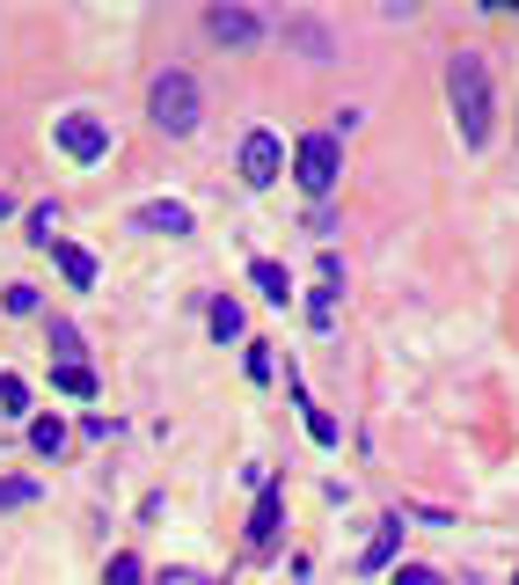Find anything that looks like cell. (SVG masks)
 <instances>
[{"label": "cell", "instance_id": "cell-1", "mask_svg": "<svg viewBox=\"0 0 519 585\" xmlns=\"http://www.w3.org/2000/svg\"><path fill=\"white\" fill-rule=\"evenodd\" d=\"M446 103H454V124H461V140L483 146L491 140V67L475 59V51H461V59H446Z\"/></svg>", "mask_w": 519, "mask_h": 585}, {"label": "cell", "instance_id": "cell-2", "mask_svg": "<svg viewBox=\"0 0 519 585\" xmlns=\"http://www.w3.org/2000/svg\"><path fill=\"white\" fill-rule=\"evenodd\" d=\"M147 118L161 124V132H198V118H205V96H198V81L183 67H169V73H154V88H147Z\"/></svg>", "mask_w": 519, "mask_h": 585}, {"label": "cell", "instance_id": "cell-3", "mask_svg": "<svg viewBox=\"0 0 519 585\" xmlns=\"http://www.w3.org/2000/svg\"><path fill=\"white\" fill-rule=\"evenodd\" d=\"M293 169H300V191L329 198V191H337V132H307L300 154H293Z\"/></svg>", "mask_w": 519, "mask_h": 585}, {"label": "cell", "instance_id": "cell-4", "mask_svg": "<svg viewBox=\"0 0 519 585\" xmlns=\"http://www.w3.org/2000/svg\"><path fill=\"white\" fill-rule=\"evenodd\" d=\"M51 140H59V154H67V162H102V154H110V124L88 118V110H74V118L51 124Z\"/></svg>", "mask_w": 519, "mask_h": 585}, {"label": "cell", "instance_id": "cell-5", "mask_svg": "<svg viewBox=\"0 0 519 585\" xmlns=\"http://www.w3.org/2000/svg\"><path fill=\"white\" fill-rule=\"evenodd\" d=\"M278 169H286V146H278V132H249V140H242V183L271 191Z\"/></svg>", "mask_w": 519, "mask_h": 585}, {"label": "cell", "instance_id": "cell-6", "mask_svg": "<svg viewBox=\"0 0 519 585\" xmlns=\"http://www.w3.org/2000/svg\"><path fill=\"white\" fill-rule=\"evenodd\" d=\"M278 527H286V490L264 483L256 490V520H249V549H278Z\"/></svg>", "mask_w": 519, "mask_h": 585}, {"label": "cell", "instance_id": "cell-7", "mask_svg": "<svg viewBox=\"0 0 519 585\" xmlns=\"http://www.w3.org/2000/svg\"><path fill=\"white\" fill-rule=\"evenodd\" d=\"M132 227H140V235H191V205L154 198V205H140V213H132Z\"/></svg>", "mask_w": 519, "mask_h": 585}, {"label": "cell", "instance_id": "cell-8", "mask_svg": "<svg viewBox=\"0 0 519 585\" xmlns=\"http://www.w3.org/2000/svg\"><path fill=\"white\" fill-rule=\"evenodd\" d=\"M205 29H213L220 45H256V37H264V23H256L249 8H213V15H205Z\"/></svg>", "mask_w": 519, "mask_h": 585}, {"label": "cell", "instance_id": "cell-9", "mask_svg": "<svg viewBox=\"0 0 519 585\" xmlns=\"http://www.w3.org/2000/svg\"><path fill=\"white\" fill-rule=\"evenodd\" d=\"M396 549H402V520H381V527H373V541L359 549V571H388V563H396Z\"/></svg>", "mask_w": 519, "mask_h": 585}, {"label": "cell", "instance_id": "cell-10", "mask_svg": "<svg viewBox=\"0 0 519 585\" xmlns=\"http://www.w3.org/2000/svg\"><path fill=\"white\" fill-rule=\"evenodd\" d=\"M51 256H59V271H67V286H81V292L96 286V256H88V249H81V242H59V249H51Z\"/></svg>", "mask_w": 519, "mask_h": 585}, {"label": "cell", "instance_id": "cell-11", "mask_svg": "<svg viewBox=\"0 0 519 585\" xmlns=\"http://www.w3.org/2000/svg\"><path fill=\"white\" fill-rule=\"evenodd\" d=\"M249 278H256V292H264V300H278V308L293 300V278H286V264H271V256H256V264H249Z\"/></svg>", "mask_w": 519, "mask_h": 585}, {"label": "cell", "instance_id": "cell-12", "mask_svg": "<svg viewBox=\"0 0 519 585\" xmlns=\"http://www.w3.org/2000/svg\"><path fill=\"white\" fill-rule=\"evenodd\" d=\"M15 417H29V381L23 373H0V425H15Z\"/></svg>", "mask_w": 519, "mask_h": 585}, {"label": "cell", "instance_id": "cell-13", "mask_svg": "<svg viewBox=\"0 0 519 585\" xmlns=\"http://www.w3.org/2000/svg\"><path fill=\"white\" fill-rule=\"evenodd\" d=\"M45 337H51V351H59V366H81V330H74V322L51 315V322H45Z\"/></svg>", "mask_w": 519, "mask_h": 585}, {"label": "cell", "instance_id": "cell-14", "mask_svg": "<svg viewBox=\"0 0 519 585\" xmlns=\"http://www.w3.org/2000/svg\"><path fill=\"white\" fill-rule=\"evenodd\" d=\"M59 446H67V425H59V417H37V425H29V454H59Z\"/></svg>", "mask_w": 519, "mask_h": 585}, {"label": "cell", "instance_id": "cell-15", "mask_svg": "<svg viewBox=\"0 0 519 585\" xmlns=\"http://www.w3.org/2000/svg\"><path fill=\"white\" fill-rule=\"evenodd\" d=\"M29 242L59 249V205H29Z\"/></svg>", "mask_w": 519, "mask_h": 585}, {"label": "cell", "instance_id": "cell-16", "mask_svg": "<svg viewBox=\"0 0 519 585\" xmlns=\"http://www.w3.org/2000/svg\"><path fill=\"white\" fill-rule=\"evenodd\" d=\"M102 585H147V571H140V557H132V549H118V557H110V571H102Z\"/></svg>", "mask_w": 519, "mask_h": 585}, {"label": "cell", "instance_id": "cell-17", "mask_svg": "<svg viewBox=\"0 0 519 585\" xmlns=\"http://www.w3.org/2000/svg\"><path fill=\"white\" fill-rule=\"evenodd\" d=\"M51 389H59V395H96V373H88V366H59Z\"/></svg>", "mask_w": 519, "mask_h": 585}, {"label": "cell", "instance_id": "cell-18", "mask_svg": "<svg viewBox=\"0 0 519 585\" xmlns=\"http://www.w3.org/2000/svg\"><path fill=\"white\" fill-rule=\"evenodd\" d=\"M213 337H220V344L242 337V308H234V300H213Z\"/></svg>", "mask_w": 519, "mask_h": 585}, {"label": "cell", "instance_id": "cell-19", "mask_svg": "<svg viewBox=\"0 0 519 585\" xmlns=\"http://www.w3.org/2000/svg\"><path fill=\"white\" fill-rule=\"evenodd\" d=\"M0 308H8V315H37L45 300H37V286H8L0 292Z\"/></svg>", "mask_w": 519, "mask_h": 585}, {"label": "cell", "instance_id": "cell-20", "mask_svg": "<svg viewBox=\"0 0 519 585\" xmlns=\"http://www.w3.org/2000/svg\"><path fill=\"white\" fill-rule=\"evenodd\" d=\"M29 498H37L29 476H0V505H29Z\"/></svg>", "mask_w": 519, "mask_h": 585}, {"label": "cell", "instance_id": "cell-21", "mask_svg": "<svg viewBox=\"0 0 519 585\" xmlns=\"http://www.w3.org/2000/svg\"><path fill=\"white\" fill-rule=\"evenodd\" d=\"M307 432H315V446H337V417H329V410H315V403H307Z\"/></svg>", "mask_w": 519, "mask_h": 585}, {"label": "cell", "instance_id": "cell-22", "mask_svg": "<svg viewBox=\"0 0 519 585\" xmlns=\"http://www.w3.org/2000/svg\"><path fill=\"white\" fill-rule=\"evenodd\" d=\"M293 37H300V45H307V59H329V37H322L315 23H293Z\"/></svg>", "mask_w": 519, "mask_h": 585}, {"label": "cell", "instance_id": "cell-23", "mask_svg": "<svg viewBox=\"0 0 519 585\" xmlns=\"http://www.w3.org/2000/svg\"><path fill=\"white\" fill-rule=\"evenodd\" d=\"M249 381H271V344H249Z\"/></svg>", "mask_w": 519, "mask_h": 585}, {"label": "cell", "instance_id": "cell-24", "mask_svg": "<svg viewBox=\"0 0 519 585\" xmlns=\"http://www.w3.org/2000/svg\"><path fill=\"white\" fill-rule=\"evenodd\" d=\"M396 585H446V578H439V571H424V563H402Z\"/></svg>", "mask_w": 519, "mask_h": 585}, {"label": "cell", "instance_id": "cell-25", "mask_svg": "<svg viewBox=\"0 0 519 585\" xmlns=\"http://www.w3.org/2000/svg\"><path fill=\"white\" fill-rule=\"evenodd\" d=\"M154 585H213V578H205V571H161Z\"/></svg>", "mask_w": 519, "mask_h": 585}, {"label": "cell", "instance_id": "cell-26", "mask_svg": "<svg viewBox=\"0 0 519 585\" xmlns=\"http://www.w3.org/2000/svg\"><path fill=\"white\" fill-rule=\"evenodd\" d=\"M8 213H15V198H8V191H0V219H8Z\"/></svg>", "mask_w": 519, "mask_h": 585}, {"label": "cell", "instance_id": "cell-27", "mask_svg": "<svg viewBox=\"0 0 519 585\" xmlns=\"http://www.w3.org/2000/svg\"><path fill=\"white\" fill-rule=\"evenodd\" d=\"M512 585H519V578H512Z\"/></svg>", "mask_w": 519, "mask_h": 585}]
</instances>
